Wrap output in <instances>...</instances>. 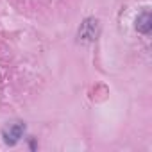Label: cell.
I'll return each mask as SVG.
<instances>
[{
	"label": "cell",
	"instance_id": "obj_2",
	"mask_svg": "<svg viewBox=\"0 0 152 152\" xmlns=\"http://www.w3.org/2000/svg\"><path fill=\"white\" fill-rule=\"evenodd\" d=\"M97 34H99V20L86 18L79 29V38L83 41H93V39H97Z\"/></svg>",
	"mask_w": 152,
	"mask_h": 152
},
{
	"label": "cell",
	"instance_id": "obj_1",
	"mask_svg": "<svg viewBox=\"0 0 152 152\" xmlns=\"http://www.w3.org/2000/svg\"><path fill=\"white\" fill-rule=\"evenodd\" d=\"M25 134V124L23 122H9L4 129H2V138H4V143L13 147L16 145Z\"/></svg>",
	"mask_w": 152,
	"mask_h": 152
},
{
	"label": "cell",
	"instance_id": "obj_3",
	"mask_svg": "<svg viewBox=\"0 0 152 152\" xmlns=\"http://www.w3.org/2000/svg\"><path fill=\"white\" fill-rule=\"evenodd\" d=\"M150 29H152L150 13H148V9H145V11H141V13L138 15V18H136V31L141 32V34H145V36H148V34H150Z\"/></svg>",
	"mask_w": 152,
	"mask_h": 152
}]
</instances>
